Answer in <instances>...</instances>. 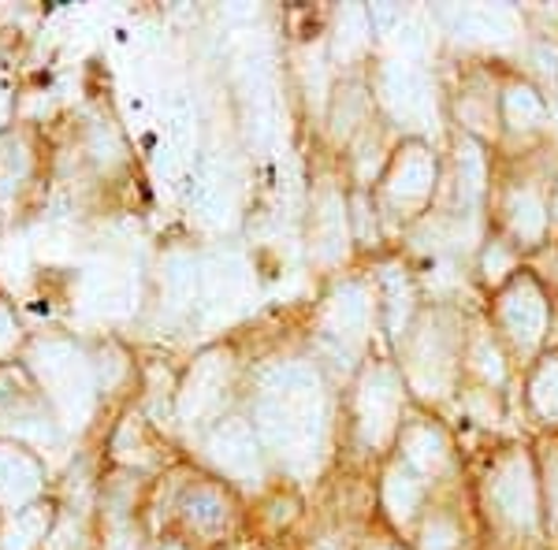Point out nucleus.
<instances>
[{
	"label": "nucleus",
	"instance_id": "nucleus-8",
	"mask_svg": "<svg viewBox=\"0 0 558 550\" xmlns=\"http://www.w3.org/2000/svg\"><path fill=\"white\" fill-rule=\"evenodd\" d=\"M421 494H425L421 473H413L407 462L395 465L391 476H387V506H391L395 517H410L421 506Z\"/></svg>",
	"mask_w": 558,
	"mask_h": 550
},
{
	"label": "nucleus",
	"instance_id": "nucleus-9",
	"mask_svg": "<svg viewBox=\"0 0 558 550\" xmlns=\"http://www.w3.org/2000/svg\"><path fill=\"white\" fill-rule=\"evenodd\" d=\"M529 399L547 424H558V354L536 365L533 380H529Z\"/></svg>",
	"mask_w": 558,
	"mask_h": 550
},
{
	"label": "nucleus",
	"instance_id": "nucleus-10",
	"mask_svg": "<svg viewBox=\"0 0 558 550\" xmlns=\"http://www.w3.org/2000/svg\"><path fill=\"white\" fill-rule=\"evenodd\" d=\"M425 550H458V528L444 517H432L425 528Z\"/></svg>",
	"mask_w": 558,
	"mask_h": 550
},
{
	"label": "nucleus",
	"instance_id": "nucleus-12",
	"mask_svg": "<svg viewBox=\"0 0 558 550\" xmlns=\"http://www.w3.org/2000/svg\"><path fill=\"white\" fill-rule=\"evenodd\" d=\"M551 212H555V220H558V186H555V197H551Z\"/></svg>",
	"mask_w": 558,
	"mask_h": 550
},
{
	"label": "nucleus",
	"instance_id": "nucleus-11",
	"mask_svg": "<svg viewBox=\"0 0 558 550\" xmlns=\"http://www.w3.org/2000/svg\"><path fill=\"white\" fill-rule=\"evenodd\" d=\"M547 502H551V510L558 517V465L551 468V476H547Z\"/></svg>",
	"mask_w": 558,
	"mask_h": 550
},
{
	"label": "nucleus",
	"instance_id": "nucleus-6",
	"mask_svg": "<svg viewBox=\"0 0 558 550\" xmlns=\"http://www.w3.org/2000/svg\"><path fill=\"white\" fill-rule=\"evenodd\" d=\"M451 457V447H447L444 431L436 424H410L402 431V462H407L413 473L428 476V473H439Z\"/></svg>",
	"mask_w": 558,
	"mask_h": 550
},
{
	"label": "nucleus",
	"instance_id": "nucleus-1",
	"mask_svg": "<svg viewBox=\"0 0 558 550\" xmlns=\"http://www.w3.org/2000/svg\"><path fill=\"white\" fill-rule=\"evenodd\" d=\"M495 320H499L502 335L514 342L518 350H529L544 339L547 302L533 279L529 276L510 279V286L499 294V305H495Z\"/></svg>",
	"mask_w": 558,
	"mask_h": 550
},
{
	"label": "nucleus",
	"instance_id": "nucleus-2",
	"mask_svg": "<svg viewBox=\"0 0 558 550\" xmlns=\"http://www.w3.org/2000/svg\"><path fill=\"white\" fill-rule=\"evenodd\" d=\"M384 191L402 205V209H421L436 191V157L410 142L407 149H399V157L391 160L384 175Z\"/></svg>",
	"mask_w": 558,
	"mask_h": 550
},
{
	"label": "nucleus",
	"instance_id": "nucleus-3",
	"mask_svg": "<svg viewBox=\"0 0 558 550\" xmlns=\"http://www.w3.org/2000/svg\"><path fill=\"white\" fill-rule=\"evenodd\" d=\"M380 97L395 120H407L410 127H421L432 112L428 83L407 60H387V68L380 71Z\"/></svg>",
	"mask_w": 558,
	"mask_h": 550
},
{
	"label": "nucleus",
	"instance_id": "nucleus-5",
	"mask_svg": "<svg viewBox=\"0 0 558 550\" xmlns=\"http://www.w3.org/2000/svg\"><path fill=\"white\" fill-rule=\"evenodd\" d=\"M399 402H402V383L387 368L368 372L362 399H357V424H362L368 439H384L387 431H395V424H399Z\"/></svg>",
	"mask_w": 558,
	"mask_h": 550
},
{
	"label": "nucleus",
	"instance_id": "nucleus-4",
	"mask_svg": "<svg viewBox=\"0 0 558 550\" xmlns=\"http://www.w3.org/2000/svg\"><path fill=\"white\" fill-rule=\"evenodd\" d=\"M492 502H495V510H499V517L510 521L514 528H525L536 521V484H533V473L521 468L518 457H510V462H502L495 468Z\"/></svg>",
	"mask_w": 558,
	"mask_h": 550
},
{
	"label": "nucleus",
	"instance_id": "nucleus-7",
	"mask_svg": "<svg viewBox=\"0 0 558 550\" xmlns=\"http://www.w3.org/2000/svg\"><path fill=\"white\" fill-rule=\"evenodd\" d=\"M502 120L510 123V127L518 131H533L539 123L547 120V101L536 94L533 86H510L507 94H502Z\"/></svg>",
	"mask_w": 558,
	"mask_h": 550
}]
</instances>
